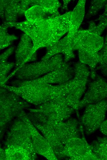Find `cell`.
<instances>
[{"label":"cell","mask_w":107,"mask_h":160,"mask_svg":"<svg viewBox=\"0 0 107 160\" xmlns=\"http://www.w3.org/2000/svg\"><path fill=\"white\" fill-rule=\"evenodd\" d=\"M71 18V11H70L57 17L36 21L13 22L11 26L22 30L30 37L33 45L31 55L34 56L38 49L53 46L68 32Z\"/></svg>","instance_id":"cell-1"},{"label":"cell","mask_w":107,"mask_h":160,"mask_svg":"<svg viewBox=\"0 0 107 160\" xmlns=\"http://www.w3.org/2000/svg\"><path fill=\"white\" fill-rule=\"evenodd\" d=\"M62 55L56 54L46 60L25 64L16 69L8 77L14 75L19 80L30 81L38 78L58 68L64 62Z\"/></svg>","instance_id":"cell-2"},{"label":"cell","mask_w":107,"mask_h":160,"mask_svg":"<svg viewBox=\"0 0 107 160\" xmlns=\"http://www.w3.org/2000/svg\"><path fill=\"white\" fill-rule=\"evenodd\" d=\"M80 119L84 131L91 134L100 127L107 111V99L86 106Z\"/></svg>","instance_id":"cell-3"},{"label":"cell","mask_w":107,"mask_h":160,"mask_svg":"<svg viewBox=\"0 0 107 160\" xmlns=\"http://www.w3.org/2000/svg\"><path fill=\"white\" fill-rule=\"evenodd\" d=\"M104 42L103 37L87 29L78 30L72 38L73 50L96 55L102 48Z\"/></svg>","instance_id":"cell-4"},{"label":"cell","mask_w":107,"mask_h":160,"mask_svg":"<svg viewBox=\"0 0 107 160\" xmlns=\"http://www.w3.org/2000/svg\"><path fill=\"white\" fill-rule=\"evenodd\" d=\"M93 80L89 83L87 90L80 102L79 110L107 98V81L97 74Z\"/></svg>","instance_id":"cell-5"},{"label":"cell","mask_w":107,"mask_h":160,"mask_svg":"<svg viewBox=\"0 0 107 160\" xmlns=\"http://www.w3.org/2000/svg\"><path fill=\"white\" fill-rule=\"evenodd\" d=\"M65 154L75 160H99L84 136L69 140L64 149Z\"/></svg>","instance_id":"cell-6"},{"label":"cell","mask_w":107,"mask_h":160,"mask_svg":"<svg viewBox=\"0 0 107 160\" xmlns=\"http://www.w3.org/2000/svg\"><path fill=\"white\" fill-rule=\"evenodd\" d=\"M74 73L73 67L65 61L57 68L37 79L29 81L36 83L60 84L73 79Z\"/></svg>","instance_id":"cell-7"},{"label":"cell","mask_w":107,"mask_h":160,"mask_svg":"<svg viewBox=\"0 0 107 160\" xmlns=\"http://www.w3.org/2000/svg\"><path fill=\"white\" fill-rule=\"evenodd\" d=\"M53 124L57 137L64 143L71 139L81 138L80 133L84 131L82 125H80L75 118L71 119L65 123L59 122Z\"/></svg>","instance_id":"cell-8"},{"label":"cell","mask_w":107,"mask_h":160,"mask_svg":"<svg viewBox=\"0 0 107 160\" xmlns=\"http://www.w3.org/2000/svg\"><path fill=\"white\" fill-rule=\"evenodd\" d=\"M72 38L67 35L53 46L47 48L46 55L42 60H46L58 54L64 56V61L67 62L74 58L72 48Z\"/></svg>","instance_id":"cell-9"},{"label":"cell","mask_w":107,"mask_h":160,"mask_svg":"<svg viewBox=\"0 0 107 160\" xmlns=\"http://www.w3.org/2000/svg\"><path fill=\"white\" fill-rule=\"evenodd\" d=\"M32 41L30 37L26 34L24 33L22 36L15 51L16 69L22 66L27 62L36 58V57H33L31 55L33 46Z\"/></svg>","instance_id":"cell-10"},{"label":"cell","mask_w":107,"mask_h":160,"mask_svg":"<svg viewBox=\"0 0 107 160\" xmlns=\"http://www.w3.org/2000/svg\"><path fill=\"white\" fill-rule=\"evenodd\" d=\"M1 15L8 22H15L17 15L24 12L21 1L17 0H2Z\"/></svg>","instance_id":"cell-11"},{"label":"cell","mask_w":107,"mask_h":160,"mask_svg":"<svg viewBox=\"0 0 107 160\" xmlns=\"http://www.w3.org/2000/svg\"><path fill=\"white\" fill-rule=\"evenodd\" d=\"M86 0H79L73 10L71 11L70 26L67 35L73 38L78 30L85 14Z\"/></svg>","instance_id":"cell-12"},{"label":"cell","mask_w":107,"mask_h":160,"mask_svg":"<svg viewBox=\"0 0 107 160\" xmlns=\"http://www.w3.org/2000/svg\"><path fill=\"white\" fill-rule=\"evenodd\" d=\"M90 146L99 160H107V137H98Z\"/></svg>","instance_id":"cell-13"},{"label":"cell","mask_w":107,"mask_h":160,"mask_svg":"<svg viewBox=\"0 0 107 160\" xmlns=\"http://www.w3.org/2000/svg\"><path fill=\"white\" fill-rule=\"evenodd\" d=\"M27 21L34 22L52 17L40 6L34 4L24 12Z\"/></svg>","instance_id":"cell-14"},{"label":"cell","mask_w":107,"mask_h":160,"mask_svg":"<svg viewBox=\"0 0 107 160\" xmlns=\"http://www.w3.org/2000/svg\"><path fill=\"white\" fill-rule=\"evenodd\" d=\"M34 4H38L41 6L52 17L60 15L58 9L61 6V4L57 0L34 1Z\"/></svg>","instance_id":"cell-15"},{"label":"cell","mask_w":107,"mask_h":160,"mask_svg":"<svg viewBox=\"0 0 107 160\" xmlns=\"http://www.w3.org/2000/svg\"><path fill=\"white\" fill-rule=\"evenodd\" d=\"M98 54L100 61L96 70H99L102 74L107 77V28L104 45L101 49L98 52Z\"/></svg>","instance_id":"cell-16"},{"label":"cell","mask_w":107,"mask_h":160,"mask_svg":"<svg viewBox=\"0 0 107 160\" xmlns=\"http://www.w3.org/2000/svg\"><path fill=\"white\" fill-rule=\"evenodd\" d=\"M8 26L6 23L1 26L0 29V48L2 49L9 46L13 40L16 39L14 35H10L6 31Z\"/></svg>","instance_id":"cell-17"},{"label":"cell","mask_w":107,"mask_h":160,"mask_svg":"<svg viewBox=\"0 0 107 160\" xmlns=\"http://www.w3.org/2000/svg\"><path fill=\"white\" fill-rule=\"evenodd\" d=\"M107 2L106 0H92L87 14L88 17L95 15L104 6Z\"/></svg>","instance_id":"cell-18"},{"label":"cell","mask_w":107,"mask_h":160,"mask_svg":"<svg viewBox=\"0 0 107 160\" xmlns=\"http://www.w3.org/2000/svg\"><path fill=\"white\" fill-rule=\"evenodd\" d=\"M97 21L98 22L97 24L93 21H89L87 30L91 32L101 36L104 30L107 28V23L102 20H98Z\"/></svg>","instance_id":"cell-19"},{"label":"cell","mask_w":107,"mask_h":160,"mask_svg":"<svg viewBox=\"0 0 107 160\" xmlns=\"http://www.w3.org/2000/svg\"><path fill=\"white\" fill-rule=\"evenodd\" d=\"M13 63H9L7 61L0 62V83L1 85L5 84L7 81V75L9 71L14 66Z\"/></svg>","instance_id":"cell-20"},{"label":"cell","mask_w":107,"mask_h":160,"mask_svg":"<svg viewBox=\"0 0 107 160\" xmlns=\"http://www.w3.org/2000/svg\"><path fill=\"white\" fill-rule=\"evenodd\" d=\"M14 48L11 47L7 50L0 56V62H6L8 57L12 53Z\"/></svg>","instance_id":"cell-21"},{"label":"cell","mask_w":107,"mask_h":160,"mask_svg":"<svg viewBox=\"0 0 107 160\" xmlns=\"http://www.w3.org/2000/svg\"><path fill=\"white\" fill-rule=\"evenodd\" d=\"M99 128L101 132L107 136V119L103 121Z\"/></svg>","instance_id":"cell-22"},{"label":"cell","mask_w":107,"mask_h":160,"mask_svg":"<svg viewBox=\"0 0 107 160\" xmlns=\"http://www.w3.org/2000/svg\"><path fill=\"white\" fill-rule=\"evenodd\" d=\"M105 10L103 13L99 17L103 19L107 22V2L105 5Z\"/></svg>","instance_id":"cell-23"},{"label":"cell","mask_w":107,"mask_h":160,"mask_svg":"<svg viewBox=\"0 0 107 160\" xmlns=\"http://www.w3.org/2000/svg\"><path fill=\"white\" fill-rule=\"evenodd\" d=\"M63 7L64 9H66L67 7V5L70 0H63Z\"/></svg>","instance_id":"cell-24"}]
</instances>
